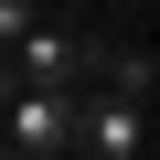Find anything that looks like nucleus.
I'll return each mask as SVG.
<instances>
[{
    "label": "nucleus",
    "instance_id": "423d86ee",
    "mask_svg": "<svg viewBox=\"0 0 160 160\" xmlns=\"http://www.w3.org/2000/svg\"><path fill=\"white\" fill-rule=\"evenodd\" d=\"M0 160H43V149H11V139H0Z\"/></svg>",
    "mask_w": 160,
    "mask_h": 160
},
{
    "label": "nucleus",
    "instance_id": "20e7f679",
    "mask_svg": "<svg viewBox=\"0 0 160 160\" xmlns=\"http://www.w3.org/2000/svg\"><path fill=\"white\" fill-rule=\"evenodd\" d=\"M32 22H43V0H0V53H11V43H22Z\"/></svg>",
    "mask_w": 160,
    "mask_h": 160
},
{
    "label": "nucleus",
    "instance_id": "f257e3e1",
    "mask_svg": "<svg viewBox=\"0 0 160 160\" xmlns=\"http://www.w3.org/2000/svg\"><path fill=\"white\" fill-rule=\"evenodd\" d=\"M0 139L53 160V149L75 139V86H11V96H0Z\"/></svg>",
    "mask_w": 160,
    "mask_h": 160
},
{
    "label": "nucleus",
    "instance_id": "39448f33",
    "mask_svg": "<svg viewBox=\"0 0 160 160\" xmlns=\"http://www.w3.org/2000/svg\"><path fill=\"white\" fill-rule=\"evenodd\" d=\"M11 86H22V64H11V53H0V96H11Z\"/></svg>",
    "mask_w": 160,
    "mask_h": 160
},
{
    "label": "nucleus",
    "instance_id": "7ed1b4c3",
    "mask_svg": "<svg viewBox=\"0 0 160 160\" xmlns=\"http://www.w3.org/2000/svg\"><path fill=\"white\" fill-rule=\"evenodd\" d=\"M11 64H22V86H86V43L53 32V22H32V32L11 43Z\"/></svg>",
    "mask_w": 160,
    "mask_h": 160
},
{
    "label": "nucleus",
    "instance_id": "f03ea898",
    "mask_svg": "<svg viewBox=\"0 0 160 160\" xmlns=\"http://www.w3.org/2000/svg\"><path fill=\"white\" fill-rule=\"evenodd\" d=\"M75 139H86V160H139L149 149V107L139 96H75Z\"/></svg>",
    "mask_w": 160,
    "mask_h": 160
}]
</instances>
